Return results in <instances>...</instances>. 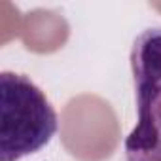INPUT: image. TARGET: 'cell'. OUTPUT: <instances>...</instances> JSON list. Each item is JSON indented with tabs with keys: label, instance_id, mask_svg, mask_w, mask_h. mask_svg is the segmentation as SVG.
Here are the masks:
<instances>
[{
	"label": "cell",
	"instance_id": "obj_2",
	"mask_svg": "<svg viewBox=\"0 0 161 161\" xmlns=\"http://www.w3.org/2000/svg\"><path fill=\"white\" fill-rule=\"evenodd\" d=\"M136 123L127 135V161H161V27L144 29L131 47Z\"/></svg>",
	"mask_w": 161,
	"mask_h": 161
},
{
	"label": "cell",
	"instance_id": "obj_1",
	"mask_svg": "<svg viewBox=\"0 0 161 161\" xmlns=\"http://www.w3.org/2000/svg\"><path fill=\"white\" fill-rule=\"evenodd\" d=\"M57 112L25 74L0 72V161H19L57 133Z\"/></svg>",
	"mask_w": 161,
	"mask_h": 161
}]
</instances>
